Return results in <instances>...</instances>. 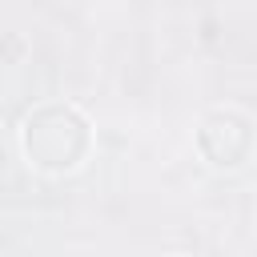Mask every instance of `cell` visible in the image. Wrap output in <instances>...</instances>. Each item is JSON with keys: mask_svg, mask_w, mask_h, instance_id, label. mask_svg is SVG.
Segmentation results:
<instances>
[{"mask_svg": "<svg viewBox=\"0 0 257 257\" xmlns=\"http://www.w3.org/2000/svg\"><path fill=\"white\" fill-rule=\"evenodd\" d=\"M88 145H92L88 120L72 104H44L24 120V153L32 157L36 169L68 173L84 161Z\"/></svg>", "mask_w": 257, "mask_h": 257, "instance_id": "1", "label": "cell"}, {"mask_svg": "<svg viewBox=\"0 0 257 257\" xmlns=\"http://www.w3.org/2000/svg\"><path fill=\"white\" fill-rule=\"evenodd\" d=\"M253 145H257V128L249 116L241 112H229V108H217L201 120V133H197V149L209 165L217 169H241L249 157H253Z\"/></svg>", "mask_w": 257, "mask_h": 257, "instance_id": "2", "label": "cell"}, {"mask_svg": "<svg viewBox=\"0 0 257 257\" xmlns=\"http://www.w3.org/2000/svg\"><path fill=\"white\" fill-rule=\"evenodd\" d=\"M173 257H181V253H173Z\"/></svg>", "mask_w": 257, "mask_h": 257, "instance_id": "3", "label": "cell"}]
</instances>
